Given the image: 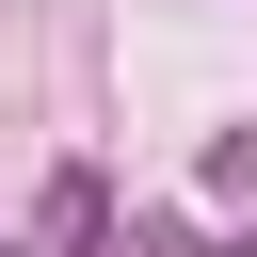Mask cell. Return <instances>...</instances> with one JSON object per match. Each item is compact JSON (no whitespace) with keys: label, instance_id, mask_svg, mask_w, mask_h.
<instances>
[{"label":"cell","instance_id":"6da1fadb","mask_svg":"<svg viewBox=\"0 0 257 257\" xmlns=\"http://www.w3.org/2000/svg\"><path fill=\"white\" fill-rule=\"evenodd\" d=\"M96 225H112V193H96L80 161H64V177H48V241H96Z\"/></svg>","mask_w":257,"mask_h":257}]
</instances>
